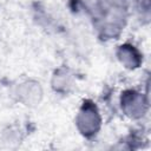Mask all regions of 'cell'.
Returning a JSON list of instances; mask_svg holds the SVG:
<instances>
[{
  "label": "cell",
  "instance_id": "cell-3",
  "mask_svg": "<svg viewBox=\"0 0 151 151\" xmlns=\"http://www.w3.org/2000/svg\"><path fill=\"white\" fill-rule=\"evenodd\" d=\"M18 100L26 106H35L42 98V88L39 81L26 80L21 83L17 88Z\"/></svg>",
  "mask_w": 151,
  "mask_h": 151
},
{
  "label": "cell",
  "instance_id": "cell-4",
  "mask_svg": "<svg viewBox=\"0 0 151 151\" xmlns=\"http://www.w3.org/2000/svg\"><path fill=\"white\" fill-rule=\"evenodd\" d=\"M116 55L122 65L127 70H136L143 63V54L132 44L125 42L118 46Z\"/></svg>",
  "mask_w": 151,
  "mask_h": 151
},
{
  "label": "cell",
  "instance_id": "cell-1",
  "mask_svg": "<svg viewBox=\"0 0 151 151\" xmlns=\"http://www.w3.org/2000/svg\"><path fill=\"white\" fill-rule=\"evenodd\" d=\"M76 125L79 132L86 138L98 133L101 125V117L97 105L92 100L86 99L83 101L76 117Z\"/></svg>",
  "mask_w": 151,
  "mask_h": 151
},
{
  "label": "cell",
  "instance_id": "cell-2",
  "mask_svg": "<svg viewBox=\"0 0 151 151\" xmlns=\"http://www.w3.org/2000/svg\"><path fill=\"white\" fill-rule=\"evenodd\" d=\"M120 106L131 119H140L147 112L149 101L143 93L136 90H125L120 96Z\"/></svg>",
  "mask_w": 151,
  "mask_h": 151
},
{
  "label": "cell",
  "instance_id": "cell-5",
  "mask_svg": "<svg viewBox=\"0 0 151 151\" xmlns=\"http://www.w3.org/2000/svg\"><path fill=\"white\" fill-rule=\"evenodd\" d=\"M52 87L55 92L67 93L72 87V74L68 68L60 67L54 71L52 77Z\"/></svg>",
  "mask_w": 151,
  "mask_h": 151
}]
</instances>
